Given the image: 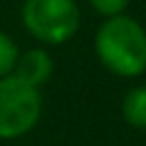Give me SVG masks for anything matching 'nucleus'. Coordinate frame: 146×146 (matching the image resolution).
I'll return each instance as SVG.
<instances>
[{
    "label": "nucleus",
    "instance_id": "1",
    "mask_svg": "<svg viewBox=\"0 0 146 146\" xmlns=\"http://www.w3.org/2000/svg\"><path fill=\"white\" fill-rule=\"evenodd\" d=\"M94 52L110 73L139 78L146 73V27L128 14L103 18L94 34Z\"/></svg>",
    "mask_w": 146,
    "mask_h": 146
},
{
    "label": "nucleus",
    "instance_id": "2",
    "mask_svg": "<svg viewBox=\"0 0 146 146\" xmlns=\"http://www.w3.org/2000/svg\"><path fill=\"white\" fill-rule=\"evenodd\" d=\"M21 21L41 46H62L78 34L82 11L78 0H23Z\"/></svg>",
    "mask_w": 146,
    "mask_h": 146
},
{
    "label": "nucleus",
    "instance_id": "3",
    "mask_svg": "<svg viewBox=\"0 0 146 146\" xmlns=\"http://www.w3.org/2000/svg\"><path fill=\"white\" fill-rule=\"evenodd\" d=\"M43 96L39 87L27 84L18 75L0 78V139H18L27 135L41 119Z\"/></svg>",
    "mask_w": 146,
    "mask_h": 146
},
{
    "label": "nucleus",
    "instance_id": "4",
    "mask_svg": "<svg viewBox=\"0 0 146 146\" xmlns=\"http://www.w3.org/2000/svg\"><path fill=\"white\" fill-rule=\"evenodd\" d=\"M52 71H55V62L43 46L18 52V59L14 66V75H18L21 80H25L27 84L39 87V89L52 78Z\"/></svg>",
    "mask_w": 146,
    "mask_h": 146
},
{
    "label": "nucleus",
    "instance_id": "5",
    "mask_svg": "<svg viewBox=\"0 0 146 146\" xmlns=\"http://www.w3.org/2000/svg\"><path fill=\"white\" fill-rule=\"evenodd\" d=\"M121 114L130 128L146 130V84H137L125 91L121 100Z\"/></svg>",
    "mask_w": 146,
    "mask_h": 146
},
{
    "label": "nucleus",
    "instance_id": "6",
    "mask_svg": "<svg viewBox=\"0 0 146 146\" xmlns=\"http://www.w3.org/2000/svg\"><path fill=\"white\" fill-rule=\"evenodd\" d=\"M18 52H21V50H18L16 41H14L5 30H0V78H7V75L14 73Z\"/></svg>",
    "mask_w": 146,
    "mask_h": 146
},
{
    "label": "nucleus",
    "instance_id": "7",
    "mask_svg": "<svg viewBox=\"0 0 146 146\" xmlns=\"http://www.w3.org/2000/svg\"><path fill=\"white\" fill-rule=\"evenodd\" d=\"M87 2H89V7H91L98 16H103V18L121 16V14H125V9H128V5H130V0H87Z\"/></svg>",
    "mask_w": 146,
    "mask_h": 146
}]
</instances>
